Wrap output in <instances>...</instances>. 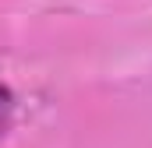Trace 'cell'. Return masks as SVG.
<instances>
[{"mask_svg":"<svg viewBox=\"0 0 152 148\" xmlns=\"http://www.w3.org/2000/svg\"><path fill=\"white\" fill-rule=\"evenodd\" d=\"M14 110H18L14 92H11L7 85H0V145H4V138H7V131H11V123H14Z\"/></svg>","mask_w":152,"mask_h":148,"instance_id":"1","label":"cell"}]
</instances>
